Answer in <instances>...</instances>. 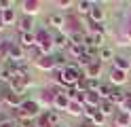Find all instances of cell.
<instances>
[{"instance_id":"1","label":"cell","mask_w":131,"mask_h":127,"mask_svg":"<svg viewBox=\"0 0 131 127\" xmlns=\"http://www.w3.org/2000/svg\"><path fill=\"white\" fill-rule=\"evenodd\" d=\"M53 36H55V34H51L47 28H42V30L36 32V47L42 49L45 55H51L53 49H55V45H53Z\"/></svg>"},{"instance_id":"2","label":"cell","mask_w":131,"mask_h":127,"mask_svg":"<svg viewBox=\"0 0 131 127\" xmlns=\"http://www.w3.org/2000/svg\"><path fill=\"white\" fill-rule=\"evenodd\" d=\"M23 100H26V95H19V93L11 91V87H9V85L4 87V100H2V104H6L11 110L21 108V106H23Z\"/></svg>"},{"instance_id":"3","label":"cell","mask_w":131,"mask_h":127,"mask_svg":"<svg viewBox=\"0 0 131 127\" xmlns=\"http://www.w3.org/2000/svg\"><path fill=\"white\" fill-rule=\"evenodd\" d=\"M21 110H23V112H26L30 119H38L40 114H42V112H40V110H42V106L38 104V100H32V97H26V100H23Z\"/></svg>"},{"instance_id":"4","label":"cell","mask_w":131,"mask_h":127,"mask_svg":"<svg viewBox=\"0 0 131 127\" xmlns=\"http://www.w3.org/2000/svg\"><path fill=\"white\" fill-rule=\"evenodd\" d=\"M28 51L23 49V47H19L17 42L11 47V55H9V62H13V64H26L28 62Z\"/></svg>"},{"instance_id":"5","label":"cell","mask_w":131,"mask_h":127,"mask_svg":"<svg viewBox=\"0 0 131 127\" xmlns=\"http://www.w3.org/2000/svg\"><path fill=\"white\" fill-rule=\"evenodd\" d=\"M127 74H129V72H123V70H116V68H110V76H108V79H110V85H112V87H123V85L127 83V79H129Z\"/></svg>"},{"instance_id":"6","label":"cell","mask_w":131,"mask_h":127,"mask_svg":"<svg viewBox=\"0 0 131 127\" xmlns=\"http://www.w3.org/2000/svg\"><path fill=\"white\" fill-rule=\"evenodd\" d=\"M17 45L23 47L26 51L34 49L36 47V32H28V34H19L17 36Z\"/></svg>"},{"instance_id":"7","label":"cell","mask_w":131,"mask_h":127,"mask_svg":"<svg viewBox=\"0 0 131 127\" xmlns=\"http://www.w3.org/2000/svg\"><path fill=\"white\" fill-rule=\"evenodd\" d=\"M53 45H55V49H59L61 53H66V51H68V47L72 45V42H70V34L57 32L55 36H53Z\"/></svg>"},{"instance_id":"8","label":"cell","mask_w":131,"mask_h":127,"mask_svg":"<svg viewBox=\"0 0 131 127\" xmlns=\"http://www.w3.org/2000/svg\"><path fill=\"white\" fill-rule=\"evenodd\" d=\"M102 70H104V64L97 59V62H93V64H89L87 68H85V76L87 79H97L100 81V76H102Z\"/></svg>"},{"instance_id":"9","label":"cell","mask_w":131,"mask_h":127,"mask_svg":"<svg viewBox=\"0 0 131 127\" xmlns=\"http://www.w3.org/2000/svg\"><path fill=\"white\" fill-rule=\"evenodd\" d=\"M112 121H114V127H131V116L127 110H116Z\"/></svg>"},{"instance_id":"10","label":"cell","mask_w":131,"mask_h":127,"mask_svg":"<svg viewBox=\"0 0 131 127\" xmlns=\"http://www.w3.org/2000/svg\"><path fill=\"white\" fill-rule=\"evenodd\" d=\"M19 34H28V32H34V17H30V15H21L19 17Z\"/></svg>"},{"instance_id":"11","label":"cell","mask_w":131,"mask_h":127,"mask_svg":"<svg viewBox=\"0 0 131 127\" xmlns=\"http://www.w3.org/2000/svg\"><path fill=\"white\" fill-rule=\"evenodd\" d=\"M36 68H38V70H57V64H55V55L51 53V55H45L42 59H40V62H36Z\"/></svg>"},{"instance_id":"12","label":"cell","mask_w":131,"mask_h":127,"mask_svg":"<svg viewBox=\"0 0 131 127\" xmlns=\"http://www.w3.org/2000/svg\"><path fill=\"white\" fill-rule=\"evenodd\" d=\"M21 6H23V15H30V17H34V15L40 11L42 2H40V0H26V2H21Z\"/></svg>"},{"instance_id":"13","label":"cell","mask_w":131,"mask_h":127,"mask_svg":"<svg viewBox=\"0 0 131 127\" xmlns=\"http://www.w3.org/2000/svg\"><path fill=\"white\" fill-rule=\"evenodd\" d=\"M112 68H116V70H123V72H129L131 70V59L127 55H116L112 62Z\"/></svg>"},{"instance_id":"14","label":"cell","mask_w":131,"mask_h":127,"mask_svg":"<svg viewBox=\"0 0 131 127\" xmlns=\"http://www.w3.org/2000/svg\"><path fill=\"white\" fill-rule=\"evenodd\" d=\"M104 17H106V11L102 4H95L93 2V8L89 13V21H97V23H104Z\"/></svg>"},{"instance_id":"15","label":"cell","mask_w":131,"mask_h":127,"mask_svg":"<svg viewBox=\"0 0 131 127\" xmlns=\"http://www.w3.org/2000/svg\"><path fill=\"white\" fill-rule=\"evenodd\" d=\"M100 112H102L106 119H108V116H114V114H116V106H114V102H112V100H102Z\"/></svg>"},{"instance_id":"16","label":"cell","mask_w":131,"mask_h":127,"mask_svg":"<svg viewBox=\"0 0 131 127\" xmlns=\"http://www.w3.org/2000/svg\"><path fill=\"white\" fill-rule=\"evenodd\" d=\"M91 8H93V2H91V0H78L74 13H78V15H87V17H89Z\"/></svg>"},{"instance_id":"17","label":"cell","mask_w":131,"mask_h":127,"mask_svg":"<svg viewBox=\"0 0 131 127\" xmlns=\"http://www.w3.org/2000/svg\"><path fill=\"white\" fill-rule=\"evenodd\" d=\"M49 25H53L55 30L66 28V15H61V13H53L51 17H49Z\"/></svg>"},{"instance_id":"18","label":"cell","mask_w":131,"mask_h":127,"mask_svg":"<svg viewBox=\"0 0 131 127\" xmlns=\"http://www.w3.org/2000/svg\"><path fill=\"white\" fill-rule=\"evenodd\" d=\"M0 17H2L4 25H13V23L19 21V19H17V13H15V8H6V11H2V13H0Z\"/></svg>"},{"instance_id":"19","label":"cell","mask_w":131,"mask_h":127,"mask_svg":"<svg viewBox=\"0 0 131 127\" xmlns=\"http://www.w3.org/2000/svg\"><path fill=\"white\" fill-rule=\"evenodd\" d=\"M45 116H47V121H49L51 127H59L61 125V112H57V110H47Z\"/></svg>"},{"instance_id":"20","label":"cell","mask_w":131,"mask_h":127,"mask_svg":"<svg viewBox=\"0 0 131 127\" xmlns=\"http://www.w3.org/2000/svg\"><path fill=\"white\" fill-rule=\"evenodd\" d=\"M114 55L112 53V47H104V49H100V55H97V59H100L102 64H108V62H114Z\"/></svg>"},{"instance_id":"21","label":"cell","mask_w":131,"mask_h":127,"mask_svg":"<svg viewBox=\"0 0 131 127\" xmlns=\"http://www.w3.org/2000/svg\"><path fill=\"white\" fill-rule=\"evenodd\" d=\"M112 85L110 83H102L100 85V89H97V95H100L102 100H110V95H112Z\"/></svg>"},{"instance_id":"22","label":"cell","mask_w":131,"mask_h":127,"mask_svg":"<svg viewBox=\"0 0 131 127\" xmlns=\"http://www.w3.org/2000/svg\"><path fill=\"white\" fill-rule=\"evenodd\" d=\"M45 57V51L42 49H38V47H34V49H30L28 51V62H40V59H42Z\"/></svg>"},{"instance_id":"23","label":"cell","mask_w":131,"mask_h":127,"mask_svg":"<svg viewBox=\"0 0 131 127\" xmlns=\"http://www.w3.org/2000/svg\"><path fill=\"white\" fill-rule=\"evenodd\" d=\"M68 114H72V116H83V114H85V106L78 104V102H72L70 108H68Z\"/></svg>"},{"instance_id":"24","label":"cell","mask_w":131,"mask_h":127,"mask_svg":"<svg viewBox=\"0 0 131 127\" xmlns=\"http://www.w3.org/2000/svg\"><path fill=\"white\" fill-rule=\"evenodd\" d=\"M89 34H104V36H106V28H104V23L89 21Z\"/></svg>"},{"instance_id":"25","label":"cell","mask_w":131,"mask_h":127,"mask_svg":"<svg viewBox=\"0 0 131 127\" xmlns=\"http://www.w3.org/2000/svg\"><path fill=\"white\" fill-rule=\"evenodd\" d=\"M104 123H106V116H104L102 112H97V114L93 116V125H95V127H104Z\"/></svg>"},{"instance_id":"26","label":"cell","mask_w":131,"mask_h":127,"mask_svg":"<svg viewBox=\"0 0 131 127\" xmlns=\"http://www.w3.org/2000/svg\"><path fill=\"white\" fill-rule=\"evenodd\" d=\"M36 127H51V125H49V121H47V116H45V112L36 119Z\"/></svg>"},{"instance_id":"27","label":"cell","mask_w":131,"mask_h":127,"mask_svg":"<svg viewBox=\"0 0 131 127\" xmlns=\"http://www.w3.org/2000/svg\"><path fill=\"white\" fill-rule=\"evenodd\" d=\"M0 127H17V121H15V119H4V121L0 123Z\"/></svg>"},{"instance_id":"28","label":"cell","mask_w":131,"mask_h":127,"mask_svg":"<svg viewBox=\"0 0 131 127\" xmlns=\"http://www.w3.org/2000/svg\"><path fill=\"white\" fill-rule=\"evenodd\" d=\"M13 0H0V8H2V11H6V8H13Z\"/></svg>"},{"instance_id":"29","label":"cell","mask_w":131,"mask_h":127,"mask_svg":"<svg viewBox=\"0 0 131 127\" xmlns=\"http://www.w3.org/2000/svg\"><path fill=\"white\" fill-rule=\"evenodd\" d=\"M59 6H63L66 11H68L70 6H76V2H72V0H63V2H59Z\"/></svg>"},{"instance_id":"30","label":"cell","mask_w":131,"mask_h":127,"mask_svg":"<svg viewBox=\"0 0 131 127\" xmlns=\"http://www.w3.org/2000/svg\"><path fill=\"white\" fill-rule=\"evenodd\" d=\"M6 30V25H4V21H2V17H0V32H4Z\"/></svg>"},{"instance_id":"31","label":"cell","mask_w":131,"mask_h":127,"mask_svg":"<svg viewBox=\"0 0 131 127\" xmlns=\"http://www.w3.org/2000/svg\"><path fill=\"white\" fill-rule=\"evenodd\" d=\"M129 116H131V108H129Z\"/></svg>"},{"instance_id":"32","label":"cell","mask_w":131,"mask_h":127,"mask_svg":"<svg viewBox=\"0 0 131 127\" xmlns=\"http://www.w3.org/2000/svg\"><path fill=\"white\" fill-rule=\"evenodd\" d=\"M0 13H2V8H0Z\"/></svg>"}]
</instances>
